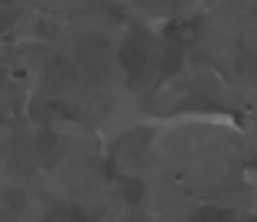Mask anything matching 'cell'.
Wrapping results in <instances>:
<instances>
[{
  "label": "cell",
  "instance_id": "cell-1",
  "mask_svg": "<svg viewBox=\"0 0 257 222\" xmlns=\"http://www.w3.org/2000/svg\"><path fill=\"white\" fill-rule=\"evenodd\" d=\"M120 62H124L131 82H137V79L144 76L147 62H150V56H147V43H144V33H137L134 39H127V46L120 49Z\"/></svg>",
  "mask_w": 257,
  "mask_h": 222
},
{
  "label": "cell",
  "instance_id": "cell-4",
  "mask_svg": "<svg viewBox=\"0 0 257 222\" xmlns=\"http://www.w3.org/2000/svg\"><path fill=\"white\" fill-rule=\"evenodd\" d=\"M195 222H234V216L228 209H212V206H208V209H202L199 216H195Z\"/></svg>",
  "mask_w": 257,
  "mask_h": 222
},
{
  "label": "cell",
  "instance_id": "cell-3",
  "mask_svg": "<svg viewBox=\"0 0 257 222\" xmlns=\"http://www.w3.org/2000/svg\"><path fill=\"white\" fill-rule=\"evenodd\" d=\"M160 62H163V72L170 76V72L179 69V62H182V49H179V46H173V43H166V46H163V56H160Z\"/></svg>",
  "mask_w": 257,
  "mask_h": 222
},
{
  "label": "cell",
  "instance_id": "cell-7",
  "mask_svg": "<svg viewBox=\"0 0 257 222\" xmlns=\"http://www.w3.org/2000/svg\"><path fill=\"white\" fill-rule=\"evenodd\" d=\"M7 196H10V199H7V203H10V206H13V209H17V206H20V203H23V199H20V193H7Z\"/></svg>",
  "mask_w": 257,
  "mask_h": 222
},
{
  "label": "cell",
  "instance_id": "cell-5",
  "mask_svg": "<svg viewBox=\"0 0 257 222\" xmlns=\"http://www.w3.org/2000/svg\"><path fill=\"white\" fill-rule=\"evenodd\" d=\"M140 196H144V183H140V180H127L124 183V199L127 203H140Z\"/></svg>",
  "mask_w": 257,
  "mask_h": 222
},
{
  "label": "cell",
  "instance_id": "cell-6",
  "mask_svg": "<svg viewBox=\"0 0 257 222\" xmlns=\"http://www.w3.org/2000/svg\"><path fill=\"white\" fill-rule=\"evenodd\" d=\"M39 151H43V154H52V151H56V134H52V131H43V134H39Z\"/></svg>",
  "mask_w": 257,
  "mask_h": 222
},
{
  "label": "cell",
  "instance_id": "cell-2",
  "mask_svg": "<svg viewBox=\"0 0 257 222\" xmlns=\"http://www.w3.org/2000/svg\"><path fill=\"white\" fill-rule=\"evenodd\" d=\"M75 79V65H69L65 59H56L49 65V82H72Z\"/></svg>",
  "mask_w": 257,
  "mask_h": 222
}]
</instances>
